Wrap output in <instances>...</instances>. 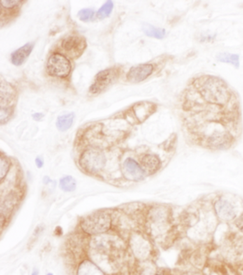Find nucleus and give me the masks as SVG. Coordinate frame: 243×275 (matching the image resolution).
Instances as JSON below:
<instances>
[{
    "mask_svg": "<svg viewBox=\"0 0 243 275\" xmlns=\"http://www.w3.org/2000/svg\"><path fill=\"white\" fill-rule=\"evenodd\" d=\"M202 98L210 104L225 105L231 98V92L223 81L216 77H207L200 85Z\"/></svg>",
    "mask_w": 243,
    "mask_h": 275,
    "instance_id": "f257e3e1",
    "label": "nucleus"
},
{
    "mask_svg": "<svg viewBox=\"0 0 243 275\" xmlns=\"http://www.w3.org/2000/svg\"><path fill=\"white\" fill-rule=\"evenodd\" d=\"M112 225V216L106 211H98L86 216L80 223L84 232L91 235L106 233L110 230Z\"/></svg>",
    "mask_w": 243,
    "mask_h": 275,
    "instance_id": "f03ea898",
    "label": "nucleus"
},
{
    "mask_svg": "<svg viewBox=\"0 0 243 275\" xmlns=\"http://www.w3.org/2000/svg\"><path fill=\"white\" fill-rule=\"evenodd\" d=\"M106 162L105 153L101 150L94 148L86 149L79 158V165L83 170L91 174L101 172L105 167Z\"/></svg>",
    "mask_w": 243,
    "mask_h": 275,
    "instance_id": "7ed1b4c3",
    "label": "nucleus"
},
{
    "mask_svg": "<svg viewBox=\"0 0 243 275\" xmlns=\"http://www.w3.org/2000/svg\"><path fill=\"white\" fill-rule=\"evenodd\" d=\"M47 70L49 75L65 78L71 72L72 65L70 60L63 54L54 53L49 58Z\"/></svg>",
    "mask_w": 243,
    "mask_h": 275,
    "instance_id": "20e7f679",
    "label": "nucleus"
},
{
    "mask_svg": "<svg viewBox=\"0 0 243 275\" xmlns=\"http://www.w3.org/2000/svg\"><path fill=\"white\" fill-rule=\"evenodd\" d=\"M120 70L118 68H110L100 72L96 75L94 84L90 87V92L97 94L102 92L108 86L113 84L119 77Z\"/></svg>",
    "mask_w": 243,
    "mask_h": 275,
    "instance_id": "39448f33",
    "label": "nucleus"
},
{
    "mask_svg": "<svg viewBox=\"0 0 243 275\" xmlns=\"http://www.w3.org/2000/svg\"><path fill=\"white\" fill-rule=\"evenodd\" d=\"M61 47L64 52L72 59H77L82 55L86 48L85 38L81 36H70L63 40Z\"/></svg>",
    "mask_w": 243,
    "mask_h": 275,
    "instance_id": "423d86ee",
    "label": "nucleus"
},
{
    "mask_svg": "<svg viewBox=\"0 0 243 275\" xmlns=\"http://www.w3.org/2000/svg\"><path fill=\"white\" fill-rule=\"evenodd\" d=\"M233 141V137L229 132L216 131L207 139V144L214 149L225 150L232 146Z\"/></svg>",
    "mask_w": 243,
    "mask_h": 275,
    "instance_id": "0eeeda50",
    "label": "nucleus"
},
{
    "mask_svg": "<svg viewBox=\"0 0 243 275\" xmlns=\"http://www.w3.org/2000/svg\"><path fill=\"white\" fill-rule=\"evenodd\" d=\"M154 72L151 63H144L132 67L127 74V80L131 83H139L146 80Z\"/></svg>",
    "mask_w": 243,
    "mask_h": 275,
    "instance_id": "6e6552de",
    "label": "nucleus"
},
{
    "mask_svg": "<svg viewBox=\"0 0 243 275\" xmlns=\"http://www.w3.org/2000/svg\"><path fill=\"white\" fill-rule=\"evenodd\" d=\"M124 170L126 177L133 181H142L145 177V170L133 158H126L124 163Z\"/></svg>",
    "mask_w": 243,
    "mask_h": 275,
    "instance_id": "1a4fd4ad",
    "label": "nucleus"
},
{
    "mask_svg": "<svg viewBox=\"0 0 243 275\" xmlns=\"http://www.w3.org/2000/svg\"><path fill=\"white\" fill-rule=\"evenodd\" d=\"M215 210L218 218L224 221H231L236 218L235 207L228 200H218L215 204Z\"/></svg>",
    "mask_w": 243,
    "mask_h": 275,
    "instance_id": "9d476101",
    "label": "nucleus"
},
{
    "mask_svg": "<svg viewBox=\"0 0 243 275\" xmlns=\"http://www.w3.org/2000/svg\"><path fill=\"white\" fill-rule=\"evenodd\" d=\"M156 110V106L150 102H141L133 107V112L139 122H144Z\"/></svg>",
    "mask_w": 243,
    "mask_h": 275,
    "instance_id": "9b49d317",
    "label": "nucleus"
},
{
    "mask_svg": "<svg viewBox=\"0 0 243 275\" xmlns=\"http://www.w3.org/2000/svg\"><path fill=\"white\" fill-rule=\"evenodd\" d=\"M17 203H18V197L14 193L10 194L3 201L1 204L2 227L4 225V222H6L8 218L11 216V213Z\"/></svg>",
    "mask_w": 243,
    "mask_h": 275,
    "instance_id": "f8f14e48",
    "label": "nucleus"
},
{
    "mask_svg": "<svg viewBox=\"0 0 243 275\" xmlns=\"http://www.w3.org/2000/svg\"><path fill=\"white\" fill-rule=\"evenodd\" d=\"M34 46V43H27L12 53L11 56L12 63L15 66H21L23 64L32 52Z\"/></svg>",
    "mask_w": 243,
    "mask_h": 275,
    "instance_id": "ddd939ff",
    "label": "nucleus"
},
{
    "mask_svg": "<svg viewBox=\"0 0 243 275\" xmlns=\"http://www.w3.org/2000/svg\"><path fill=\"white\" fill-rule=\"evenodd\" d=\"M77 275H106L94 262L90 260H84L79 263L77 268Z\"/></svg>",
    "mask_w": 243,
    "mask_h": 275,
    "instance_id": "4468645a",
    "label": "nucleus"
},
{
    "mask_svg": "<svg viewBox=\"0 0 243 275\" xmlns=\"http://www.w3.org/2000/svg\"><path fill=\"white\" fill-rule=\"evenodd\" d=\"M141 162L144 170L149 172L150 174H154L161 168V160L156 155H145L143 156Z\"/></svg>",
    "mask_w": 243,
    "mask_h": 275,
    "instance_id": "2eb2a0df",
    "label": "nucleus"
},
{
    "mask_svg": "<svg viewBox=\"0 0 243 275\" xmlns=\"http://www.w3.org/2000/svg\"><path fill=\"white\" fill-rule=\"evenodd\" d=\"M131 248L133 253L136 255V257H146L145 255L148 253V250H149L148 243H146L144 238L141 237L138 234L133 235L131 239Z\"/></svg>",
    "mask_w": 243,
    "mask_h": 275,
    "instance_id": "dca6fc26",
    "label": "nucleus"
},
{
    "mask_svg": "<svg viewBox=\"0 0 243 275\" xmlns=\"http://www.w3.org/2000/svg\"><path fill=\"white\" fill-rule=\"evenodd\" d=\"M143 31L145 33L146 36L149 38L158 39L161 40L164 38L165 36V30L161 28L156 27V26L151 25V24L144 23L143 24Z\"/></svg>",
    "mask_w": 243,
    "mask_h": 275,
    "instance_id": "f3484780",
    "label": "nucleus"
},
{
    "mask_svg": "<svg viewBox=\"0 0 243 275\" xmlns=\"http://www.w3.org/2000/svg\"><path fill=\"white\" fill-rule=\"evenodd\" d=\"M74 119H75V114L74 113L60 116L58 117L57 121H56V127L60 131H66L71 128L74 123Z\"/></svg>",
    "mask_w": 243,
    "mask_h": 275,
    "instance_id": "a211bd4d",
    "label": "nucleus"
},
{
    "mask_svg": "<svg viewBox=\"0 0 243 275\" xmlns=\"http://www.w3.org/2000/svg\"><path fill=\"white\" fill-rule=\"evenodd\" d=\"M15 97V91L13 88L8 83L2 82L1 83V105L4 104L8 105L12 101Z\"/></svg>",
    "mask_w": 243,
    "mask_h": 275,
    "instance_id": "6ab92c4d",
    "label": "nucleus"
},
{
    "mask_svg": "<svg viewBox=\"0 0 243 275\" xmlns=\"http://www.w3.org/2000/svg\"><path fill=\"white\" fill-rule=\"evenodd\" d=\"M59 188L66 193L75 191L77 188L76 180L71 176H66L61 178L59 181Z\"/></svg>",
    "mask_w": 243,
    "mask_h": 275,
    "instance_id": "aec40b11",
    "label": "nucleus"
},
{
    "mask_svg": "<svg viewBox=\"0 0 243 275\" xmlns=\"http://www.w3.org/2000/svg\"><path fill=\"white\" fill-rule=\"evenodd\" d=\"M216 59L218 61L231 63L236 68H239V56L237 54H230V53H219L216 55Z\"/></svg>",
    "mask_w": 243,
    "mask_h": 275,
    "instance_id": "412c9836",
    "label": "nucleus"
},
{
    "mask_svg": "<svg viewBox=\"0 0 243 275\" xmlns=\"http://www.w3.org/2000/svg\"><path fill=\"white\" fill-rule=\"evenodd\" d=\"M10 167H11V162L7 158V156L2 154L1 159H0V177H1L2 181H3V180L8 176Z\"/></svg>",
    "mask_w": 243,
    "mask_h": 275,
    "instance_id": "4be33fe9",
    "label": "nucleus"
},
{
    "mask_svg": "<svg viewBox=\"0 0 243 275\" xmlns=\"http://www.w3.org/2000/svg\"><path fill=\"white\" fill-rule=\"evenodd\" d=\"M114 9V3L112 1H107L101 8L98 10L96 17L99 19H103L111 15Z\"/></svg>",
    "mask_w": 243,
    "mask_h": 275,
    "instance_id": "5701e85b",
    "label": "nucleus"
},
{
    "mask_svg": "<svg viewBox=\"0 0 243 275\" xmlns=\"http://www.w3.org/2000/svg\"><path fill=\"white\" fill-rule=\"evenodd\" d=\"M94 11L91 9H83L79 11L78 16L80 20L83 22H89L94 18Z\"/></svg>",
    "mask_w": 243,
    "mask_h": 275,
    "instance_id": "b1692460",
    "label": "nucleus"
},
{
    "mask_svg": "<svg viewBox=\"0 0 243 275\" xmlns=\"http://www.w3.org/2000/svg\"><path fill=\"white\" fill-rule=\"evenodd\" d=\"M12 109L10 107H1L0 109V122L3 125L8 122L12 115Z\"/></svg>",
    "mask_w": 243,
    "mask_h": 275,
    "instance_id": "393cba45",
    "label": "nucleus"
},
{
    "mask_svg": "<svg viewBox=\"0 0 243 275\" xmlns=\"http://www.w3.org/2000/svg\"><path fill=\"white\" fill-rule=\"evenodd\" d=\"M207 275H230L228 269L223 267V266H215L214 267H211L209 271V274Z\"/></svg>",
    "mask_w": 243,
    "mask_h": 275,
    "instance_id": "a878e982",
    "label": "nucleus"
},
{
    "mask_svg": "<svg viewBox=\"0 0 243 275\" xmlns=\"http://www.w3.org/2000/svg\"><path fill=\"white\" fill-rule=\"evenodd\" d=\"M22 1H17V0H2L1 5L3 8L13 9L15 7L18 6Z\"/></svg>",
    "mask_w": 243,
    "mask_h": 275,
    "instance_id": "bb28decb",
    "label": "nucleus"
},
{
    "mask_svg": "<svg viewBox=\"0 0 243 275\" xmlns=\"http://www.w3.org/2000/svg\"><path fill=\"white\" fill-rule=\"evenodd\" d=\"M44 227H42V225H39L38 227H37V228L35 229L34 231V234H33V237L31 238V240L30 243H32V245L34 244L35 240L38 239L39 236L41 234L42 232H43Z\"/></svg>",
    "mask_w": 243,
    "mask_h": 275,
    "instance_id": "cd10ccee",
    "label": "nucleus"
},
{
    "mask_svg": "<svg viewBox=\"0 0 243 275\" xmlns=\"http://www.w3.org/2000/svg\"><path fill=\"white\" fill-rule=\"evenodd\" d=\"M235 223L237 229L243 233V213L241 214V216L235 220Z\"/></svg>",
    "mask_w": 243,
    "mask_h": 275,
    "instance_id": "c85d7f7f",
    "label": "nucleus"
},
{
    "mask_svg": "<svg viewBox=\"0 0 243 275\" xmlns=\"http://www.w3.org/2000/svg\"><path fill=\"white\" fill-rule=\"evenodd\" d=\"M35 163H36L37 166L38 168H42L44 166V160L42 159L41 157H38L35 160Z\"/></svg>",
    "mask_w": 243,
    "mask_h": 275,
    "instance_id": "c756f323",
    "label": "nucleus"
},
{
    "mask_svg": "<svg viewBox=\"0 0 243 275\" xmlns=\"http://www.w3.org/2000/svg\"><path fill=\"white\" fill-rule=\"evenodd\" d=\"M44 116H44V114H42V113H36V114H33L32 118L34 121H40L43 119Z\"/></svg>",
    "mask_w": 243,
    "mask_h": 275,
    "instance_id": "7c9ffc66",
    "label": "nucleus"
},
{
    "mask_svg": "<svg viewBox=\"0 0 243 275\" xmlns=\"http://www.w3.org/2000/svg\"><path fill=\"white\" fill-rule=\"evenodd\" d=\"M43 183L45 185H48L49 183H52V181H51V179H49L48 176H45L43 179Z\"/></svg>",
    "mask_w": 243,
    "mask_h": 275,
    "instance_id": "2f4dec72",
    "label": "nucleus"
},
{
    "mask_svg": "<svg viewBox=\"0 0 243 275\" xmlns=\"http://www.w3.org/2000/svg\"><path fill=\"white\" fill-rule=\"evenodd\" d=\"M31 275H39L38 270H37V269H35V270L33 271V272L31 273Z\"/></svg>",
    "mask_w": 243,
    "mask_h": 275,
    "instance_id": "473e14b6",
    "label": "nucleus"
},
{
    "mask_svg": "<svg viewBox=\"0 0 243 275\" xmlns=\"http://www.w3.org/2000/svg\"><path fill=\"white\" fill-rule=\"evenodd\" d=\"M47 275H54L52 273H47Z\"/></svg>",
    "mask_w": 243,
    "mask_h": 275,
    "instance_id": "72a5a7b5",
    "label": "nucleus"
}]
</instances>
